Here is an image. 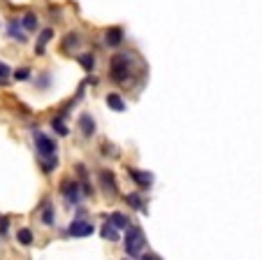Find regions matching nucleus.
Instances as JSON below:
<instances>
[{
  "label": "nucleus",
  "instance_id": "obj_1",
  "mask_svg": "<svg viewBox=\"0 0 262 260\" xmlns=\"http://www.w3.org/2000/svg\"><path fill=\"white\" fill-rule=\"evenodd\" d=\"M130 53H116L109 61V77L114 79L116 84H126L128 77H130Z\"/></svg>",
  "mask_w": 262,
  "mask_h": 260
},
{
  "label": "nucleus",
  "instance_id": "obj_2",
  "mask_svg": "<svg viewBox=\"0 0 262 260\" xmlns=\"http://www.w3.org/2000/svg\"><path fill=\"white\" fill-rule=\"evenodd\" d=\"M144 244H147L144 232L137 228V225H132L126 235V253L130 256V258H137V256L142 253V249H144Z\"/></svg>",
  "mask_w": 262,
  "mask_h": 260
},
{
  "label": "nucleus",
  "instance_id": "obj_3",
  "mask_svg": "<svg viewBox=\"0 0 262 260\" xmlns=\"http://www.w3.org/2000/svg\"><path fill=\"white\" fill-rule=\"evenodd\" d=\"M33 137H35V149H37L40 158H53L56 156V149H58V146H56V142H53L51 137H47L44 133H40V130H37Z\"/></svg>",
  "mask_w": 262,
  "mask_h": 260
},
{
  "label": "nucleus",
  "instance_id": "obj_4",
  "mask_svg": "<svg viewBox=\"0 0 262 260\" xmlns=\"http://www.w3.org/2000/svg\"><path fill=\"white\" fill-rule=\"evenodd\" d=\"M93 223H86V221L77 219L72 221V225H70V235L72 237H88V235H93Z\"/></svg>",
  "mask_w": 262,
  "mask_h": 260
},
{
  "label": "nucleus",
  "instance_id": "obj_5",
  "mask_svg": "<svg viewBox=\"0 0 262 260\" xmlns=\"http://www.w3.org/2000/svg\"><path fill=\"white\" fill-rule=\"evenodd\" d=\"M63 195L67 200V205H77L79 202V184L77 181H63Z\"/></svg>",
  "mask_w": 262,
  "mask_h": 260
},
{
  "label": "nucleus",
  "instance_id": "obj_6",
  "mask_svg": "<svg viewBox=\"0 0 262 260\" xmlns=\"http://www.w3.org/2000/svg\"><path fill=\"white\" fill-rule=\"evenodd\" d=\"M128 174L137 181V186L142 188H148L153 184V174H148V172H142V170H135V167H128Z\"/></svg>",
  "mask_w": 262,
  "mask_h": 260
},
{
  "label": "nucleus",
  "instance_id": "obj_7",
  "mask_svg": "<svg viewBox=\"0 0 262 260\" xmlns=\"http://www.w3.org/2000/svg\"><path fill=\"white\" fill-rule=\"evenodd\" d=\"M100 184H102V188H105L107 193H112V195H116V193H118L116 179H114V174H112L109 170H102V172H100Z\"/></svg>",
  "mask_w": 262,
  "mask_h": 260
},
{
  "label": "nucleus",
  "instance_id": "obj_8",
  "mask_svg": "<svg viewBox=\"0 0 262 260\" xmlns=\"http://www.w3.org/2000/svg\"><path fill=\"white\" fill-rule=\"evenodd\" d=\"M105 42L109 47H118L121 42H123V28L121 26H114V28H109L105 33Z\"/></svg>",
  "mask_w": 262,
  "mask_h": 260
},
{
  "label": "nucleus",
  "instance_id": "obj_9",
  "mask_svg": "<svg viewBox=\"0 0 262 260\" xmlns=\"http://www.w3.org/2000/svg\"><path fill=\"white\" fill-rule=\"evenodd\" d=\"M79 128H82L84 137H93V133H95L93 116H91V114H82V116H79Z\"/></svg>",
  "mask_w": 262,
  "mask_h": 260
},
{
  "label": "nucleus",
  "instance_id": "obj_10",
  "mask_svg": "<svg viewBox=\"0 0 262 260\" xmlns=\"http://www.w3.org/2000/svg\"><path fill=\"white\" fill-rule=\"evenodd\" d=\"M107 104L114 109V112H126V103H123V98L118 93H109L107 95Z\"/></svg>",
  "mask_w": 262,
  "mask_h": 260
},
{
  "label": "nucleus",
  "instance_id": "obj_11",
  "mask_svg": "<svg viewBox=\"0 0 262 260\" xmlns=\"http://www.w3.org/2000/svg\"><path fill=\"white\" fill-rule=\"evenodd\" d=\"M109 223H114L116 230H123V228H128V225H130V221H128L126 214H118V211L109 216Z\"/></svg>",
  "mask_w": 262,
  "mask_h": 260
},
{
  "label": "nucleus",
  "instance_id": "obj_12",
  "mask_svg": "<svg viewBox=\"0 0 262 260\" xmlns=\"http://www.w3.org/2000/svg\"><path fill=\"white\" fill-rule=\"evenodd\" d=\"M53 37V31L51 28H44L42 33H40V40H37V47H35V52L37 53H42L44 52V47H47V42Z\"/></svg>",
  "mask_w": 262,
  "mask_h": 260
},
{
  "label": "nucleus",
  "instance_id": "obj_13",
  "mask_svg": "<svg viewBox=\"0 0 262 260\" xmlns=\"http://www.w3.org/2000/svg\"><path fill=\"white\" fill-rule=\"evenodd\" d=\"M79 42H82V37L77 35V33H70V35H65V40H63V52H70V49H77L79 47Z\"/></svg>",
  "mask_w": 262,
  "mask_h": 260
},
{
  "label": "nucleus",
  "instance_id": "obj_14",
  "mask_svg": "<svg viewBox=\"0 0 262 260\" xmlns=\"http://www.w3.org/2000/svg\"><path fill=\"white\" fill-rule=\"evenodd\" d=\"M21 26L26 28V31H37V17H35L33 12H28V14L21 19Z\"/></svg>",
  "mask_w": 262,
  "mask_h": 260
},
{
  "label": "nucleus",
  "instance_id": "obj_15",
  "mask_svg": "<svg viewBox=\"0 0 262 260\" xmlns=\"http://www.w3.org/2000/svg\"><path fill=\"white\" fill-rule=\"evenodd\" d=\"M7 31H10V35L14 37V40L19 42H26V35H23V31L16 26V21H10V26H7Z\"/></svg>",
  "mask_w": 262,
  "mask_h": 260
},
{
  "label": "nucleus",
  "instance_id": "obj_16",
  "mask_svg": "<svg viewBox=\"0 0 262 260\" xmlns=\"http://www.w3.org/2000/svg\"><path fill=\"white\" fill-rule=\"evenodd\" d=\"M63 119H65L63 114H61V116H56V119L51 121V125H53V130H56L58 135H63V137H65V135H67V125L63 123Z\"/></svg>",
  "mask_w": 262,
  "mask_h": 260
},
{
  "label": "nucleus",
  "instance_id": "obj_17",
  "mask_svg": "<svg viewBox=\"0 0 262 260\" xmlns=\"http://www.w3.org/2000/svg\"><path fill=\"white\" fill-rule=\"evenodd\" d=\"M128 202H130V207H135L137 211L147 214V209H144V202H142V198H139L137 193H130V195H128Z\"/></svg>",
  "mask_w": 262,
  "mask_h": 260
},
{
  "label": "nucleus",
  "instance_id": "obj_18",
  "mask_svg": "<svg viewBox=\"0 0 262 260\" xmlns=\"http://www.w3.org/2000/svg\"><path fill=\"white\" fill-rule=\"evenodd\" d=\"M79 63H82V68H84V70H88V72H91V70L95 68L93 53H82V56H79Z\"/></svg>",
  "mask_w": 262,
  "mask_h": 260
},
{
  "label": "nucleus",
  "instance_id": "obj_19",
  "mask_svg": "<svg viewBox=\"0 0 262 260\" xmlns=\"http://www.w3.org/2000/svg\"><path fill=\"white\" fill-rule=\"evenodd\" d=\"M16 240L21 242L23 246H28V244H33V232L28 228H21L19 232H16Z\"/></svg>",
  "mask_w": 262,
  "mask_h": 260
},
{
  "label": "nucleus",
  "instance_id": "obj_20",
  "mask_svg": "<svg viewBox=\"0 0 262 260\" xmlns=\"http://www.w3.org/2000/svg\"><path fill=\"white\" fill-rule=\"evenodd\" d=\"M102 237L105 240H112V242H118V232H116V228H112V223L102 228Z\"/></svg>",
  "mask_w": 262,
  "mask_h": 260
},
{
  "label": "nucleus",
  "instance_id": "obj_21",
  "mask_svg": "<svg viewBox=\"0 0 262 260\" xmlns=\"http://www.w3.org/2000/svg\"><path fill=\"white\" fill-rule=\"evenodd\" d=\"M42 221H44V225H53V211H51V205H47V209H44V214H42Z\"/></svg>",
  "mask_w": 262,
  "mask_h": 260
},
{
  "label": "nucleus",
  "instance_id": "obj_22",
  "mask_svg": "<svg viewBox=\"0 0 262 260\" xmlns=\"http://www.w3.org/2000/svg\"><path fill=\"white\" fill-rule=\"evenodd\" d=\"M28 77H31V70H28V68H21V70L14 72V79H16V82H26Z\"/></svg>",
  "mask_w": 262,
  "mask_h": 260
},
{
  "label": "nucleus",
  "instance_id": "obj_23",
  "mask_svg": "<svg viewBox=\"0 0 262 260\" xmlns=\"http://www.w3.org/2000/svg\"><path fill=\"white\" fill-rule=\"evenodd\" d=\"M7 228H10V221H7V216H0V235H5Z\"/></svg>",
  "mask_w": 262,
  "mask_h": 260
},
{
  "label": "nucleus",
  "instance_id": "obj_24",
  "mask_svg": "<svg viewBox=\"0 0 262 260\" xmlns=\"http://www.w3.org/2000/svg\"><path fill=\"white\" fill-rule=\"evenodd\" d=\"M10 74H12V70H10V68H7L5 63H0V79H7Z\"/></svg>",
  "mask_w": 262,
  "mask_h": 260
},
{
  "label": "nucleus",
  "instance_id": "obj_25",
  "mask_svg": "<svg viewBox=\"0 0 262 260\" xmlns=\"http://www.w3.org/2000/svg\"><path fill=\"white\" fill-rule=\"evenodd\" d=\"M142 260H153V258H148V256H147V258H142Z\"/></svg>",
  "mask_w": 262,
  "mask_h": 260
}]
</instances>
